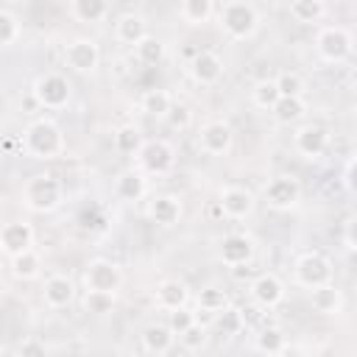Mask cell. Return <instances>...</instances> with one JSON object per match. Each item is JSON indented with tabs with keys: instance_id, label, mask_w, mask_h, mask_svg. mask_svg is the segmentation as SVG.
I'll return each mask as SVG.
<instances>
[{
	"instance_id": "6da1fadb",
	"label": "cell",
	"mask_w": 357,
	"mask_h": 357,
	"mask_svg": "<svg viewBox=\"0 0 357 357\" xmlns=\"http://www.w3.org/2000/svg\"><path fill=\"white\" fill-rule=\"evenodd\" d=\"M20 145H22V153L28 159H36V162H53V159L64 156V151H67L64 131L50 117H33L22 128Z\"/></svg>"
},
{
	"instance_id": "7a4b0ae2",
	"label": "cell",
	"mask_w": 357,
	"mask_h": 357,
	"mask_svg": "<svg viewBox=\"0 0 357 357\" xmlns=\"http://www.w3.org/2000/svg\"><path fill=\"white\" fill-rule=\"evenodd\" d=\"M215 17H218V25L229 42H248L257 36V31L262 25L259 8L248 0H226L218 6Z\"/></svg>"
},
{
	"instance_id": "3957f363",
	"label": "cell",
	"mask_w": 357,
	"mask_h": 357,
	"mask_svg": "<svg viewBox=\"0 0 357 357\" xmlns=\"http://www.w3.org/2000/svg\"><path fill=\"white\" fill-rule=\"evenodd\" d=\"M20 201L33 215H50L64 204V184L53 173H33L22 181Z\"/></svg>"
},
{
	"instance_id": "277c9868",
	"label": "cell",
	"mask_w": 357,
	"mask_h": 357,
	"mask_svg": "<svg viewBox=\"0 0 357 357\" xmlns=\"http://www.w3.org/2000/svg\"><path fill=\"white\" fill-rule=\"evenodd\" d=\"M351 50H354V36L343 25H324L315 33V53L326 64H343V61H349Z\"/></svg>"
},
{
	"instance_id": "5b68a950",
	"label": "cell",
	"mask_w": 357,
	"mask_h": 357,
	"mask_svg": "<svg viewBox=\"0 0 357 357\" xmlns=\"http://www.w3.org/2000/svg\"><path fill=\"white\" fill-rule=\"evenodd\" d=\"M134 159L145 176H167L176 167V148L162 137H151L142 142Z\"/></svg>"
},
{
	"instance_id": "8992f818",
	"label": "cell",
	"mask_w": 357,
	"mask_h": 357,
	"mask_svg": "<svg viewBox=\"0 0 357 357\" xmlns=\"http://www.w3.org/2000/svg\"><path fill=\"white\" fill-rule=\"evenodd\" d=\"M31 92L45 112H61V109H67V103L73 98V86H70L67 75H61V73H42L33 81Z\"/></svg>"
},
{
	"instance_id": "52a82bcc",
	"label": "cell",
	"mask_w": 357,
	"mask_h": 357,
	"mask_svg": "<svg viewBox=\"0 0 357 357\" xmlns=\"http://www.w3.org/2000/svg\"><path fill=\"white\" fill-rule=\"evenodd\" d=\"M81 284L84 290H95V293H117L123 287V268L114 259L95 257L84 265Z\"/></svg>"
},
{
	"instance_id": "ba28073f",
	"label": "cell",
	"mask_w": 357,
	"mask_h": 357,
	"mask_svg": "<svg viewBox=\"0 0 357 357\" xmlns=\"http://www.w3.org/2000/svg\"><path fill=\"white\" fill-rule=\"evenodd\" d=\"M335 276V268L332 262L318 254V251H307L301 254L296 262H293V282L304 290H312V287H321V284H329Z\"/></svg>"
},
{
	"instance_id": "9c48e42d",
	"label": "cell",
	"mask_w": 357,
	"mask_h": 357,
	"mask_svg": "<svg viewBox=\"0 0 357 357\" xmlns=\"http://www.w3.org/2000/svg\"><path fill=\"white\" fill-rule=\"evenodd\" d=\"M262 201H265L268 209L287 212V209L298 206V201H301V181L296 176H287V173L273 176L262 187Z\"/></svg>"
},
{
	"instance_id": "30bf717a",
	"label": "cell",
	"mask_w": 357,
	"mask_h": 357,
	"mask_svg": "<svg viewBox=\"0 0 357 357\" xmlns=\"http://www.w3.org/2000/svg\"><path fill=\"white\" fill-rule=\"evenodd\" d=\"M64 67L78 73V75H89L100 67V47L95 39L89 36H75L64 45Z\"/></svg>"
},
{
	"instance_id": "8fae6325",
	"label": "cell",
	"mask_w": 357,
	"mask_h": 357,
	"mask_svg": "<svg viewBox=\"0 0 357 357\" xmlns=\"http://www.w3.org/2000/svg\"><path fill=\"white\" fill-rule=\"evenodd\" d=\"M293 148L301 159L318 162L329 148V131L321 123H301L293 131Z\"/></svg>"
},
{
	"instance_id": "7c38bea8",
	"label": "cell",
	"mask_w": 357,
	"mask_h": 357,
	"mask_svg": "<svg viewBox=\"0 0 357 357\" xmlns=\"http://www.w3.org/2000/svg\"><path fill=\"white\" fill-rule=\"evenodd\" d=\"M218 206H220V215L229 218V220H245L254 215L257 209V195L240 184H226L218 190Z\"/></svg>"
},
{
	"instance_id": "4fadbf2b",
	"label": "cell",
	"mask_w": 357,
	"mask_h": 357,
	"mask_svg": "<svg viewBox=\"0 0 357 357\" xmlns=\"http://www.w3.org/2000/svg\"><path fill=\"white\" fill-rule=\"evenodd\" d=\"M234 145V131L226 120H206L198 128V151L204 156H226Z\"/></svg>"
},
{
	"instance_id": "5bb4252c",
	"label": "cell",
	"mask_w": 357,
	"mask_h": 357,
	"mask_svg": "<svg viewBox=\"0 0 357 357\" xmlns=\"http://www.w3.org/2000/svg\"><path fill=\"white\" fill-rule=\"evenodd\" d=\"M254 254H257L254 237L245 234V231H229L218 243V257L226 268H243L254 259Z\"/></svg>"
},
{
	"instance_id": "9a60e30c",
	"label": "cell",
	"mask_w": 357,
	"mask_h": 357,
	"mask_svg": "<svg viewBox=\"0 0 357 357\" xmlns=\"http://www.w3.org/2000/svg\"><path fill=\"white\" fill-rule=\"evenodd\" d=\"M145 215H148L151 223H156L162 229H170V226H176L181 220L184 204H181V198L176 192H156L145 204Z\"/></svg>"
},
{
	"instance_id": "2e32d148",
	"label": "cell",
	"mask_w": 357,
	"mask_h": 357,
	"mask_svg": "<svg viewBox=\"0 0 357 357\" xmlns=\"http://www.w3.org/2000/svg\"><path fill=\"white\" fill-rule=\"evenodd\" d=\"M33 237H36V231L28 220H8L0 229V251L11 259V257L33 248Z\"/></svg>"
},
{
	"instance_id": "e0dca14e",
	"label": "cell",
	"mask_w": 357,
	"mask_h": 357,
	"mask_svg": "<svg viewBox=\"0 0 357 357\" xmlns=\"http://www.w3.org/2000/svg\"><path fill=\"white\" fill-rule=\"evenodd\" d=\"M248 293H251V301L262 310H276L282 301H284V282L276 276V273H259L254 276V282L248 284Z\"/></svg>"
},
{
	"instance_id": "ac0fdd59",
	"label": "cell",
	"mask_w": 357,
	"mask_h": 357,
	"mask_svg": "<svg viewBox=\"0 0 357 357\" xmlns=\"http://www.w3.org/2000/svg\"><path fill=\"white\" fill-rule=\"evenodd\" d=\"M187 73H190V78H192L195 84L212 86V84H218L220 75H223V59H220L215 50H198V53L190 59Z\"/></svg>"
},
{
	"instance_id": "d6986e66",
	"label": "cell",
	"mask_w": 357,
	"mask_h": 357,
	"mask_svg": "<svg viewBox=\"0 0 357 357\" xmlns=\"http://www.w3.org/2000/svg\"><path fill=\"white\" fill-rule=\"evenodd\" d=\"M42 301L50 310H64L75 301V282L67 273H53L42 284Z\"/></svg>"
},
{
	"instance_id": "ffe728a7",
	"label": "cell",
	"mask_w": 357,
	"mask_h": 357,
	"mask_svg": "<svg viewBox=\"0 0 357 357\" xmlns=\"http://www.w3.org/2000/svg\"><path fill=\"white\" fill-rule=\"evenodd\" d=\"M153 301H156V310H162V312L184 310L190 301V287L181 279H162L153 290Z\"/></svg>"
},
{
	"instance_id": "44dd1931",
	"label": "cell",
	"mask_w": 357,
	"mask_h": 357,
	"mask_svg": "<svg viewBox=\"0 0 357 357\" xmlns=\"http://www.w3.org/2000/svg\"><path fill=\"white\" fill-rule=\"evenodd\" d=\"M145 36H148V20H145L139 11H123V14L114 20V39H117L120 45L137 47Z\"/></svg>"
},
{
	"instance_id": "7402d4cb",
	"label": "cell",
	"mask_w": 357,
	"mask_h": 357,
	"mask_svg": "<svg viewBox=\"0 0 357 357\" xmlns=\"http://www.w3.org/2000/svg\"><path fill=\"white\" fill-rule=\"evenodd\" d=\"M229 304H231V301H229V293H226V290H220V287H215V284L201 287L198 296H195V318H198V324H206L209 318L215 321Z\"/></svg>"
},
{
	"instance_id": "603a6c76",
	"label": "cell",
	"mask_w": 357,
	"mask_h": 357,
	"mask_svg": "<svg viewBox=\"0 0 357 357\" xmlns=\"http://www.w3.org/2000/svg\"><path fill=\"white\" fill-rule=\"evenodd\" d=\"M114 195L126 204L142 201L148 195V176L139 167H128L114 178Z\"/></svg>"
},
{
	"instance_id": "cb8c5ba5",
	"label": "cell",
	"mask_w": 357,
	"mask_h": 357,
	"mask_svg": "<svg viewBox=\"0 0 357 357\" xmlns=\"http://www.w3.org/2000/svg\"><path fill=\"white\" fill-rule=\"evenodd\" d=\"M310 307H312V312H318V315H340L343 307H346L343 290H340L335 282L321 284V287H312V290H310Z\"/></svg>"
},
{
	"instance_id": "d4e9b609",
	"label": "cell",
	"mask_w": 357,
	"mask_h": 357,
	"mask_svg": "<svg viewBox=\"0 0 357 357\" xmlns=\"http://www.w3.org/2000/svg\"><path fill=\"white\" fill-rule=\"evenodd\" d=\"M142 340V349L153 357H165L173 346H176V332L167 326V324H148L139 335Z\"/></svg>"
},
{
	"instance_id": "484cf974",
	"label": "cell",
	"mask_w": 357,
	"mask_h": 357,
	"mask_svg": "<svg viewBox=\"0 0 357 357\" xmlns=\"http://www.w3.org/2000/svg\"><path fill=\"white\" fill-rule=\"evenodd\" d=\"M67 14L75 22H103L112 14V6L106 0H70Z\"/></svg>"
},
{
	"instance_id": "4316f807",
	"label": "cell",
	"mask_w": 357,
	"mask_h": 357,
	"mask_svg": "<svg viewBox=\"0 0 357 357\" xmlns=\"http://www.w3.org/2000/svg\"><path fill=\"white\" fill-rule=\"evenodd\" d=\"M271 117L279 126H301L307 117V100L304 98H279V103L271 109Z\"/></svg>"
},
{
	"instance_id": "83f0119b",
	"label": "cell",
	"mask_w": 357,
	"mask_h": 357,
	"mask_svg": "<svg viewBox=\"0 0 357 357\" xmlns=\"http://www.w3.org/2000/svg\"><path fill=\"white\" fill-rule=\"evenodd\" d=\"M8 268H11V276H14V279H20V282H33V279H39V273H42V257H39L36 248H28V251L11 257V259H8Z\"/></svg>"
},
{
	"instance_id": "f1b7e54d",
	"label": "cell",
	"mask_w": 357,
	"mask_h": 357,
	"mask_svg": "<svg viewBox=\"0 0 357 357\" xmlns=\"http://www.w3.org/2000/svg\"><path fill=\"white\" fill-rule=\"evenodd\" d=\"M215 11H218V6L212 0H181V6H178V17L190 28L206 25L215 17Z\"/></svg>"
},
{
	"instance_id": "f546056e",
	"label": "cell",
	"mask_w": 357,
	"mask_h": 357,
	"mask_svg": "<svg viewBox=\"0 0 357 357\" xmlns=\"http://www.w3.org/2000/svg\"><path fill=\"white\" fill-rule=\"evenodd\" d=\"M287 14L298 22V25H315L329 14V6L324 0H293L287 6Z\"/></svg>"
},
{
	"instance_id": "4dcf8cb0",
	"label": "cell",
	"mask_w": 357,
	"mask_h": 357,
	"mask_svg": "<svg viewBox=\"0 0 357 357\" xmlns=\"http://www.w3.org/2000/svg\"><path fill=\"white\" fill-rule=\"evenodd\" d=\"M173 95L167 89H145L142 98H139V109L148 114V117H156V120H165L173 109Z\"/></svg>"
},
{
	"instance_id": "1f68e13d",
	"label": "cell",
	"mask_w": 357,
	"mask_h": 357,
	"mask_svg": "<svg viewBox=\"0 0 357 357\" xmlns=\"http://www.w3.org/2000/svg\"><path fill=\"white\" fill-rule=\"evenodd\" d=\"M254 346H257V351H262L268 357H276V354H282L287 349V335L279 326H262L257 340H254Z\"/></svg>"
},
{
	"instance_id": "d6a6232c",
	"label": "cell",
	"mask_w": 357,
	"mask_h": 357,
	"mask_svg": "<svg viewBox=\"0 0 357 357\" xmlns=\"http://www.w3.org/2000/svg\"><path fill=\"white\" fill-rule=\"evenodd\" d=\"M134 59H137L139 64H145V67L162 64V59H165V42H162L159 36L148 33V36L134 47Z\"/></svg>"
},
{
	"instance_id": "836d02e7",
	"label": "cell",
	"mask_w": 357,
	"mask_h": 357,
	"mask_svg": "<svg viewBox=\"0 0 357 357\" xmlns=\"http://www.w3.org/2000/svg\"><path fill=\"white\" fill-rule=\"evenodd\" d=\"M279 86H276V78H262L251 86V103L262 112H271L276 103H279Z\"/></svg>"
},
{
	"instance_id": "e575fe53",
	"label": "cell",
	"mask_w": 357,
	"mask_h": 357,
	"mask_svg": "<svg viewBox=\"0 0 357 357\" xmlns=\"http://www.w3.org/2000/svg\"><path fill=\"white\" fill-rule=\"evenodd\" d=\"M142 142H145V139H142L139 128L131 126V123L114 128V134H112V145H114L117 153H134V156H137V151L142 148Z\"/></svg>"
},
{
	"instance_id": "d590c367",
	"label": "cell",
	"mask_w": 357,
	"mask_h": 357,
	"mask_svg": "<svg viewBox=\"0 0 357 357\" xmlns=\"http://www.w3.org/2000/svg\"><path fill=\"white\" fill-rule=\"evenodd\" d=\"M22 36V20L11 8H0V47L8 50Z\"/></svg>"
},
{
	"instance_id": "8d00e7d4",
	"label": "cell",
	"mask_w": 357,
	"mask_h": 357,
	"mask_svg": "<svg viewBox=\"0 0 357 357\" xmlns=\"http://www.w3.org/2000/svg\"><path fill=\"white\" fill-rule=\"evenodd\" d=\"M117 304V293H95V290H84L81 307L89 315H109Z\"/></svg>"
},
{
	"instance_id": "74e56055",
	"label": "cell",
	"mask_w": 357,
	"mask_h": 357,
	"mask_svg": "<svg viewBox=\"0 0 357 357\" xmlns=\"http://www.w3.org/2000/svg\"><path fill=\"white\" fill-rule=\"evenodd\" d=\"M215 326L223 332V335H240V329L245 326V318H243V310L240 307H234V304H229L218 318H215Z\"/></svg>"
},
{
	"instance_id": "f35d334b",
	"label": "cell",
	"mask_w": 357,
	"mask_h": 357,
	"mask_svg": "<svg viewBox=\"0 0 357 357\" xmlns=\"http://www.w3.org/2000/svg\"><path fill=\"white\" fill-rule=\"evenodd\" d=\"M276 86L282 98H304V78L296 70H282L276 75Z\"/></svg>"
},
{
	"instance_id": "ab89813d",
	"label": "cell",
	"mask_w": 357,
	"mask_h": 357,
	"mask_svg": "<svg viewBox=\"0 0 357 357\" xmlns=\"http://www.w3.org/2000/svg\"><path fill=\"white\" fill-rule=\"evenodd\" d=\"M192 324H198V318H195V310H176V312H167V326L176 332V337L178 335H184Z\"/></svg>"
},
{
	"instance_id": "60d3db41",
	"label": "cell",
	"mask_w": 357,
	"mask_h": 357,
	"mask_svg": "<svg viewBox=\"0 0 357 357\" xmlns=\"http://www.w3.org/2000/svg\"><path fill=\"white\" fill-rule=\"evenodd\" d=\"M178 343L187 349V351H198L206 346V326L204 324H192L184 335H178Z\"/></svg>"
},
{
	"instance_id": "b9f144b4",
	"label": "cell",
	"mask_w": 357,
	"mask_h": 357,
	"mask_svg": "<svg viewBox=\"0 0 357 357\" xmlns=\"http://www.w3.org/2000/svg\"><path fill=\"white\" fill-rule=\"evenodd\" d=\"M165 120H167L170 128H176V131H187V128L192 126V112H190L187 103H173V109H170V114H167Z\"/></svg>"
},
{
	"instance_id": "7bdbcfd3",
	"label": "cell",
	"mask_w": 357,
	"mask_h": 357,
	"mask_svg": "<svg viewBox=\"0 0 357 357\" xmlns=\"http://www.w3.org/2000/svg\"><path fill=\"white\" fill-rule=\"evenodd\" d=\"M14 357H50V351H47L45 340H39V337H22L17 343V349H14Z\"/></svg>"
},
{
	"instance_id": "ee69618b",
	"label": "cell",
	"mask_w": 357,
	"mask_h": 357,
	"mask_svg": "<svg viewBox=\"0 0 357 357\" xmlns=\"http://www.w3.org/2000/svg\"><path fill=\"white\" fill-rule=\"evenodd\" d=\"M343 245L357 254V212L349 215L346 223H343Z\"/></svg>"
},
{
	"instance_id": "f6af8a7d",
	"label": "cell",
	"mask_w": 357,
	"mask_h": 357,
	"mask_svg": "<svg viewBox=\"0 0 357 357\" xmlns=\"http://www.w3.org/2000/svg\"><path fill=\"white\" fill-rule=\"evenodd\" d=\"M343 184H346V190H349L351 195H357V159H351V162L346 165V170H343Z\"/></svg>"
},
{
	"instance_id": "bcb514c9",
	"label": "cell",
	"mask_w": 357,
	"mask_h": 357,
	"mask_svg": "<svg viewBox=\"0 0 357 357\" xmlns=\"http://www.w3.org/2000/svg\"><path fill=\"white\" fill-rule=\"evenodd\" d=\"M22 106L28 109V114H33V112H39V109H42V106H39V100L33 98V92H28V95H25V100H20V109H22Z\"/></svg>"
},
{
	"instance_id": "7dc6e473",
	"label": "cell",
	"mask_w": 357,
	"mask_h": 357,
	"mask_svg": "<svg viewBox=\"0 0 357 357\" xmlns=\"http://www.w3.org/2000/svg\"><path fill=\"white\" fill-rule=\"evenodd\" d=\"M349 81H351V86L357 89V64H354V67L349 70Z\"/></svg>"
},
{
	"instance_id": "c3c4849f",
	"label": "cell",
	"mask_w": 357,
	"mask_h": 357,
	"mask_svg": "<svg viewBox=\"0 0 357 357\" xmlns=\"http://www.w3.org/2000/svg\"><path fill=\"white\" fill-rule=\"evenodd\" d=\"M351 159H357V145H354V151H351Z\"/></svg>"
},
{
	"instance_id": "681fc988",
	"label": "cell",
	"mask_w": 357,
	"mask_h": 357,
	"mask_svg": "<svg viewBox=\"0 0 357 357\" xmlns=\"http://www.w3.org/2000/svg\"><path fill=\"white\" fill-rule=\"evenodd\" d=\"M354 134H357V117H354Z\"/></svg>"
}]
</instances>
